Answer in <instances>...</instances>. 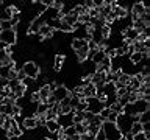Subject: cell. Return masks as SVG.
Segmentation results:
<instances>
[{"label":"cell","instance_id":"28","mask_svg":"<svg viewBox=\"0 0 150 140\" xmlns=\"http://www.w3.org/2000/svg\"><path fill=\"white\" fill-rule=\"evenodd\" d=\"M13 121H14V117H5V120H3V123H2V129L3 131H8L9 128H11Z\"/></svg>","mask_w":150,"mask_h":140},{"label":"cell","instance_id":"27","mask_svg":"<svg viewBox=\"0 0 150 140\" xmlns=\"http://www.w3.org/2000/svg\"><path fill=\"white\" fill-rule=\"evenodd\" d=\"M100 34H102L103 39H108V37H110V34H111V27L105 23V25L100 28Z\"/></svg>","mask_w":150,"mask_h":140},{"label":"cell","instance_id":"29","mask_svg":"<svg viewBox=\"0 0 150 140\" xmlns=\"http://www.w3.org/2000/svg\"><path fill=\"white\" fill-rule=\"evenodd\" d=\"M59 30L64 31V33H72V31H74V27H70L69 23H66V22H63V20L59 19Z\"/></svg>","mask_w":150,"mask_h":140},{"label":"cell","instance_id":"13","mask_svg":"<svg viewBox=\"0 0 150 140\" xmlns=\"http://www.w3.org/2000/svg\"><path fill=\"white\" fill-rule=\"evenodd\" d=\"M97 70H98V72H105V73L110 72V70H111V58L105 56V59H103L100 64H97Z\"/></svg>","mask_w":150,"mask_h":140},{"label":"cell","instance_id":"7","mask_svg":"<svg viewBox=\"0 0 150 140\" xmlns=\"http://www.w3.org/2000/svg\"><path fill=\"white\" fill-rule=\"evenodd\" d=\"M145 13H149V8H145V2H136L133 5V8H131V16H133V17H131V20L141 17Z\"/></svg>","mask_w":150,"mask_h":140},{"label":"cell","instance_id":"26","mask_svg":"<svg viewBox=\"0 0 150 140\" xmlns=\"http://www.w3.org/2000/svg\"><path fill=\"white\" fill-rule=\"evenodd\" d=\"M47 109H49V106L45 104V103H38V107H36V115H44L45 112H47Z\"/></svg>","mask_w":150,"mask_h":140},{"label":"cell","instance_id":"17","mask_svg":"<svg viewBox=\"0 0 150 140\" xmlns=\"http://www.w3.org/2000/svg\"><path fill=\"white\" fill-rule=\"evenodd\" d=\"M64 62H66V56L64 55H56L55 56V62H53V69L58 72V70H61L63 69V65H64Z\"/></svg>","mask_w":150,"mask_h":140},{"label":"cell","instance_id":"24","mask_svg":"<svg viewBox=\"0 0 150 140\" xmlns=\"http://www.w3.org/2000/svg\"><path fill=\"white\" fill-rule=\"evenodd\" d=\"M110 111H112V112H116V114H122V112H124V106H120L119 103L117 101H114V103H111L110 106Z\"/></svg>","mask_w":150,"mask_h":140},{"label":"cell","instance_id":"9","mask_svg":"<svg viewBox=\"0 0 150 140\" xmlns=\"http://www.w3.org/2000/svg\"><path fill=\"white\" fill-rule=\"evenodd\" d=\"M41 25H44V20L41 17H36L30 25H28V34H38L39 33V28Z\"/></svg>","mask_w":150,"mask_h":140},{"label":"cell","instance_id":"30","mask_svg":"<svg viewBox=\"0 0 150 140\" xmlns=\"http://www.w3.org/2000/svg\"><path fill=\"white\" fill-rule=\"evenodd\" d=\"M70 112H75L69 104H59V114H70Z\"/></svg>","mask_w":150,"mask_h":140},{"label":"cell","instance_id":"2","mask_svg":"<svg viewBox=\"0 0 150 140\" xmlns=\"http://www.w3.org/2000/svg\"><path fill=\"white\" fill-rule=\"evenodd\" d=\"M102 131L105 134L106 140H122V137H124V134L120 132V129L116 126V123H111V121H103Z\"/></svg>","mask_w":150,"mask_h":140},{"label":"cell","instance_id":"37","mask_svg":"<svg viewBox=\"0 0 150 140\" xmlns=\"http://www.w3.org/2000/svg\"><path fill=\"white\" fill-rule=\"evenodd\" d=\"M25 78H27V76H25V73H23L22 70H19V72H17V81H21V83H22Z\"/></svg>","mask_w":150,"mask_h":140},{"label":"cell","instance_id":"19","mask_svg":"<svg viewBox=\"0 0 150 140\" xmlns=\"http://www.w3.org/2000/svg\"><path fill=\"white\" fill-rule=\"evenodd\" d=\"M75 55H77V59L81 62V61H86L88 59V56H89V48H88V45L86 47H83V48H80L75 51Z\"/></svg>","mask_w":150,"mask_h":140},{"label":"cell","instance_id":"22","mask_svg":"<svg viewBox=\"0 0 150 140\" xmlns=\"http://www.w3.org/2000/svg\"><path fill=\"white\" fill-rule=\"evenodd\" d=\"M142 59H144V56L141 55V53H138V51H134V53H131V55H130V62H131V64H134V65H139Z\"/></svg>","mask_w":150,"mask_h":140},{"label":"cell","instance_id":"18","mask_svg":"<svg viewBox=\"0 0 150 140\" xmlns=\"http://www.w3.org/2000/svg\"><path fill=\"white\" fill-rule=\"evenodd\" d=\"M61 20L66 22V23H69L70 27H75V25L78 23V17H77V16H74L72 13H69V14H66V16L61 17Z\"/></svg>","mask_w":150,"mask_h":140},{"label":"cell","instance_id":"34","mask_svg":"<svg viewBox=\"0 0 150 140\" xmlns=\"http://www.w3.org/2000/svg\"><path fill=\"white\" fill-rule=\"evenodd\" d=\"M117 115L119 114H116V112H110V114H108V117H106V120L105 121H111V123H116V120H117Z\"/></svg>","mask_w":150,"mask_h":140},{"label":"cell","instance_id":"38","mask_svg":"<svg viewBox=\"0 0 150 140\" xmlns=\"http://www.w3.org/2000/svg\"><path fill=\"white\" fill-rule=\"evenodd\" d=\"M45 140H49V139H45Z\"/></svg>","mask_w":150,"mask_h":140},{"label":"cell","instance_id":"15","mask_svg":"<svg viewBox=\"0 0 150 140\" xmlns=\"http://www.w3.org/2000/svg\"><path fill=\"white\" fill-rule=\"evenodd\" d=\"M44 128L49 131V132H58V131H61V126H59V123H58L56 120H49V121H45Z\"/></svg>","mask_w":150,"mask_h":140},{"label":"cell","instance_id":"35","mask_svg":"<svg viewBox=\"0 0 150 140\" xmlns=\"http://www.w3.org/2000/svg\"><path fill=\"white\" fill-rule=\"evenodd\" d=\"M139 117V123H149V112H144V114H141V115H138Z\"/></svg>","mask_w":150,"mask_h":140},{"label":"cell","instance_id":"20","mask_svg":"<svg viewBox=\"0 0 150 140\" xmlns=\"http://www.w3.org/2000/svg\"><path fill=\"white\" fill-rule=\"evenodd\" d=\"M117 81H119L122 86H125V87H128L130 86V81H131V75H128V73H124L122 72L120 75H119V78H117Z\"/></svg>","mask_w":150,"mask_h":140},{"label":"cell","instance_id":"14","mask_svg":"<svg viewBox=\"0 0 150 140\" xmlns=\"http://www.w3.org/2000/svg\"><path fill=\"white\" fill-rule=\"evenodd\" d=\"M96 92H97V87L94 86L92 83H89L88 86H83V97H84V98L96 97Z\"/></svg>","mask_w":150,"mask_h":140},{"label":"cell","instance_id":"5","mask_svg":"<svg viewBox=\"0 0 150 140\" xmlns=\"http://www.w3.org/2000/svg\"><path fill=\"white\" fill-rule=\"evenodd\" d=\"M69 95H70V92H69V89L66 87L64 84H58V86L55 87V90L52 92V97L55 98L56 103H61L66 97H69Z\"/></svg>","mask_w":150,"mask_h":140},{"label":"cell","instance_id":"31","mask_svg":"<svg viewBox=\"0 0 150 140\" xmlns=\"http://www.w3.org/2000/svg\"><path fill=\"white\" fill-rule=\"evenodd\" d=\"M5 30H13V25L9 20H2L0 22V31H5Z\"/></svg>","mask_w":150,"mask_h":140},{"label":"cell","instance_id":"36","mask_svg":"<svg viewBox=\"0 0 150 140\" xmlns=\"http://www.w3.org/2000/svg\"><path fill=\"white\" fill-rule=\"evenodd\" d=\"M31 101L33 103H41V97H39V93H38V92L31 93Z\"/></svg>","mask_w":150,"mask_h":140},{"label":"cell","instance_id":"32","mask_svg":"<svg viewBox=\"0 0 150 140\" xmlns=\"http://www.w3.org/2000/svg\"><path fill=\"white\" fill-rule=\"evenodd\" d=\"M149 135L150 134H147V132H138L133 135V140H149Z\"/></svg>","mask_w":150,"mask_h":140},{"label":"cell","instance_id":"16","mask_svg":"<svg viewBox=\"0 0 150 140\" xmlns=\"http://www.w3.org/2000/svg\"><path fill=\"white\" fill-rule=\"evenodd\" d=\"M25 90H27V87L23 86L22 83H17L16 86H14V87L11 89V92H13V93H14V95H16L17 98H21V97L25 95Z\"/></svg>","mask_w":150,"mask_h":140},{"label":"cell","instance_id":"8","mask_svg":"<svg viewBox=\"0 0 150 140\" xmlns=\"http://www.w3.org/2000/svg\"><path fill=\"white\" fill-rule=\"evenodd\" d=\"M122 33H124V37H125V42H127V44H133L134 41H138L139 33L136 31L133 27H127L125 30H122Z\"/></svg>","mask_w":150,"mask_h":140},{"label":"cell","instance_id":"1","mask_svg":"<svg viewBox=\"0 0 150 140\" xmlns=\"http://www.w3.org/2000/svg\"><path fill=\"white\" fill-rule=\"evenodd\" d=\"M133 121H139V117H138V115L119 114V115H117V120H116V126L120 129L122 134H127V132H130Z\"/></svg>","mask_w":150,"mask_h":140},{"label":"cell","instance_id":"21","mask_svg":"<svg viewBox=\"0 0 150 140\" xmlns=\"http://www.w3.org/2000/svg\"><path fill=\"white\" fill-rule=\"evenodd\" d=\"M88 45V41H84V39H72V48L77 51V50H80V48H83V47H86Z\"/></svg>","mask_w":150,"mask_h":140},{"label":"cell","instance_id":"10","mask_svg":"<svg viewBox=\"0 0 150 140\" xmlns=\"http://www.w3.org/2000/svg\"><path fill=\"white\" fill-rule=\"evenodd\" d=\"M38 34H39L41 39H50V37H53V36H55V31L52 30L49 25H45V23H44V25H41L39 33H38Z\"/></svg>","mask_w":150,"mask_h":140},{"label":"cell","instance_id":"4","mask_svg":"<svg viewBox=\"0 0 150 140\" xmlns=\"http://www.w3.org/2000/svg\"><path fill=\"white\" fill-rule=\"evenodd\" d=\"M86 100V111L88 112H91V114L94 115H98L102 112L103 107H106L105 106V103L100 101L97 97H91V98H84Z\"/></svg>","mask_w":150,"mask_h":140},{"label":"cell","instance_id":"11","mask_svg":"<svg viewBox=\"0 0 150 140\" xmlns=\"http://www.w3.org/2000/svg\"><path fill=\"white\" fill-rule=\"evenodd\" d=\"M38 93H39V97H41V101L44 103L47 98L52 95V89H50L49 84H44V86H41L39 89H38Z\"/></svg>","mask_w":150,"mask_h":140},{"label":"cell","instance_id":"12","mask_svg":"<svg viewBox=\"0 0 150 140\" xmlns=\"http://www.w3.org/2000/svg\"><path fill=\"white\" fill-rule=\"evenodd\" d=\"M22 126L27 129H36L38 128V120L36 117H25L22 121Z\"/></svg>","mask_w":150,"mask_h":140},{"label":"cell","instance_id":"23","mask_svg":"<svg viewBox=\"0 0 150 140\" xmlns=\"http://www.w3.org/2000/svg\"><path fill=\"white\" fill-rule=\"evenodd\" d=\"M86 126H88V121H83V123H75L74 125V128H75V131H77V134H84L86 132Z\"/></svg>","mask_w":150,"mask_h":140},{"label":"cell","instance_id":"6","mask_svg":"<svg viewBox=\"0 0 150 140\" xmlns=\"http://www.w3.org/2000/svg\"><path fill=\"white\" fill-rule=\"evenodd\" d=\"M16 41H17V33L14 30L0 31V42H5L6 45H14Z\"/></svg>","mask_w":150,"mask_h":140},{"label":"cell","instance_id":"39","mask_svg":"<svg viewBox=\"0 0 150 140\" xmlns=\"http://www.w3.org/2000/svg\"><path fill=\"white\" fill-rule=\"evenodd\" d=\"M80 140H81V139H80Z\"/></svg>","mask_w":150,"mask_h":140},{"label":"cell","instance_id":"33","mask_svg":"<svg viewBox=\"0 0 150 140\" xmlns=\"http://www.w3.org/2000/svg\"><path fill=\"white\" fill-rule=\"evenodd\" d=\"M44 117H45V121H49V120H56V117H58V115L53 114V112L50 111V107H49V109H47V112L44 114Z\"/></svg>","mask_w":150,"mask_h":140},{"label":"cell","instance_id":"25","mask_svg":"<svg viewBox=\"0 0 150 140\" xmlns=\"http://www.w3.org/2000/svg\"><path fill=\"white\" fill-rule=\"evenodd\" d=\"M131 134H138V132H142V123H139V121H133V125H131V129H130Z\"/></svg>","mask_w":150,"mask_h":140},{"label":"cell","instance_id":"3","mask_svg":"<svg viewBox=\"0 0 150 140\" xmlns=\"http://www.w3.org/2000/svg\"><path fill=\"white\" fill-rule=\"evenodd\" d=\"M22 72L25 73L27 78H31V79H38L41 73V69H39V64H36L35 61H27L23 62L22 65Z\"/></svg>","mask_w":150,"mask_h":140},{"label":"cell","instance_id":"40","mask_svg":"<svg viewBox=\"0 0 150 140\" xmlns=\"http://www.w3.org/2000/svg\"><path fill=\"white\" fill-rule=\"evenodd\" d=\"M0 22H2V20H0Z\"/></svg>","mask_w":150,"mask_h":140}]
</instances>
